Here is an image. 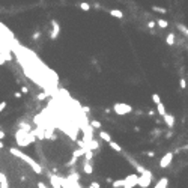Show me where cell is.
<instances>
[{
	"mask_svg": "<svg viewBox=\"0 0 188 188\" xmlns=\"http://www.w3.org/2000/svg\"><path fill=\"white\" fill-rule=\"evenodd\" d=\"M9 151H11V154H12L14 157H17V158L23 160L24 163H27L36 175H41V173H42V167H41V166H39V164H38V163H36L32 157H29L27 154H24L23 151H20V149H17V148H11Z\"/></svg>",
	"mask_w": 188,
	"mask_h": 188,
	"instance_id": "1",
	"label": "cell"
},
{
	"mask_svg": "<svg viewBox=\"0 0 188 188\" xmlns=\"http://www.w3.org/2000/svg\"><path fill=\"white\" fill-rule=\"evenodd\" d=\"M15 140H17V143H18L20 146H29L30 143L35 142V137H33L32 134L20 130V131H17V134H15Z\"/></svg>",
	"mask_w": 188,
	"mask_h": 188,
	"instance_id": "2",
	"label": "cell"
},
{
	"mask_svg": "<svg viewBox=\"0 0 188 188\" xmlns=\"http://www.w3.org/2000/svg\"><path fill=\"white\" fill-rule=\"evenodd\" d=\"M113 110H115L116 115L125 116V115H130V113L133 112V107L128 106V104H125V103H116V104L113 106Z\"/></svg>",
	"mask_w": 188,
	"mask_h": 188,
	"instance_id": "3",
	"label": "cell"
},
{
	"mask_svg": "<svg viewBox=\"0 0 188 188\" xmlns=\"http://www.w3.org/2000/svg\"><path fill=\"white\" fill-rule=\"evenodd\" d=\"M151 182H152V172L146 170L143 175L139 176V182H137V185L142 187V188H148V187L151 185Z\"/></svg>",
	"mask_w": 188,
	"mask_h": 188,
	"instance_id": "4",
	"label": "cell"
},
{
	"mask_svg": "<svg viewBox=\"0 0 188 188\" xmlns=\"http://www.w3.org/2000/svg\"><path fill=\"white\" fill-rule=\"evenodd\" d=\"M139 182V175L137 173H131L124 179V188H134Z\"/></svg>",
	"mask_w": 188,
	"mask_h": 188,
	"instance_id": "5",
	"label": "cell"
},
{
	"mask_svg": "<svg viewBox=\"0 0 188 188\" xmlns=\"http://www.w3.org/2000/svg\"><path fill=\"white\" fill-rule=\"evenodd\" d=\"M173 157H175L173 152H167V154H164V157L160 160V167H161V169H167V167L172 164Z\"/></svg>",
	"mask_w": 188,
	"mask_h": 188,
	"instance_id": "6",
	"label": "cell"
},
{
	"mask_svg": "<svg viewBox=\"0 0 188 188\" xmlns=\"http://www.w3.org/2000/svg\"><path fill=\"white\" fill-rule=\"evenodd\" d=\"M51 24H53V32H51V39H56L57 38V35L60 33V26H59V23L56 21V20H51Z\"/></svg>",
	"mask_w": 188,
	"mask_h": 188,
	"instance_id": "7",
	"label": "cell"
},
{
	"mask_svg": "<svg viewBox=\"0 0 188 188\" xmlns=\"http://www.w3.org/2000/svg\"><path fill=\"white\" fill-rule=\"evenodd\" d=\"M163 119H164V122H166V125H167L169 128H173V127H175V116H173V115H169V113H167Z\"/></svg>",
	"mask_w": 188,
	"mask_h": 188,
	"instance_id": "8",
	"label": "cell"
},
{
	"mask_svg": "<svg viewBox=\"0 0 188 188\" xmlns=\"http://www.w3.org/2000/svg\"><path fill=\"white\" fill-rule=\"evenodd\" d=\"M167 187H169V179L164 176V178H161V179L155 184V187H154V188H167Z\"/></svg>",
	"mask_w": 188,
	"mask_h": 188,
	"instance_id": "9",
	"label": "cell"
},
{
	"mask_svg": "<svg viewBox=\"0 0 188 188\" xmlns=\"http://www.w3.org/2000/svg\"><path fill=\"white\" fill-rule=\"evenodd\" d=\"M83 172H84L86 175H92V173H93V167H92L90 161H84V163H83Z\"/></svg>",
	"mask_w": 188,
	"mask_h": 188,
	"instance_id": "10",
	"label": "cell"
},
{
	"mask_svg": "<svg viewBox=\"0 0 188 188\" xmlns=\"http://www.w3.org/2000/svg\"><path fill=\"white\" fill-rule=\"evenodd\" d=\"M50 179H51L53 188H62V179H59V178H57V176H54V175H51V176H50Z\"/></svg>",
	"mask_w": 188,
	"mask_h": 188,
	"instance_id": "11",
	"label": "cell"
},
{
	"mask_svg": "<svg viewBox=\"0 0 188 188\" xmlns=\"http://www.w3.org/2000/svg\"><path fill=\"white\" fill-rule=\"evenodd\" d=\"M157 112H158V115H160L161 118H164V116L167 115V112H166V107H164V104H163V103L157 106Z\"/></svg>",
	"mask_w": 188,
	"mask_h": 188,
	"instance_id": "12",
	"label": "cell"
},
{
	"mask_svg": "<svg viewBox=\"0 0 188 188\" xmlns=\"http://www.w3.org/2000/svg\"><path fill=\"white\" fill-rule=\"evenodd\" d=\"M84 152H86V149L78 148V149H75V151L72 152V158H74V160H77V158H80L81 155H84Z\"/></svg>",
	"mask_w": 188,
	"mask_h": 188,
	"instance_id": "13",
	"label": "cell"
},
{
	"mask_svg": "<svg viewBox=\"0 0 188 188\" xmlns=\"http://www.w3.org/2000/svg\"><path fill=\"white\" fill-rule=\"evenodd\" d=\"M166 42H167V45H175V42H176V39H175V33H169L167 35V38H166Z\"/></svg>",
	"mask_w": 188,
	"mask_h": 188,
	"instance_id": "14",
	"label": "cell"
},
{
	"mask_svg": "<svg viewBox=\"0 0 188 188\" xmlns=\"http://www.w3.org/2000/svg\"><path fill=\"white\" fill-rule=\"evenodd\" d=\"M100 137H101L104 142H107V143H110V142H112L110 134H109V133H106V131H100Z\"/></svg>",
	"mask_w": 188,
	"mask_h": 188,
	"instance_id": "15",
	"label": "cell"
},
{
	"mask_svg": "<svg viewBox=\"0 0 188 188\" xmlns=\"http://www.w3.org/2000/svg\"><path fill=\"white\" fill-rule=\"evenodd\" d=\"M0 185H2V188H8V179L2 172H0Z\"/></svg>",
	"mask_w": 188,
	"mask_h": 188,
	"instance_id": "16",
	"label": "cell"
},
{
	"mask_svg": "<svg viewBox=\"0 0 188 188\" xmlns=\"http://www.w3.org/2000/svg\"><path fill=\"white\" fill-rule=\"evenodd\" d=\"M110 15H113V17H116V18H124V12L119 11V9H112V11H110Z\"/></svg>",
	"mask_w": 188,
	"mask_h": 188,
	"instance_id": "17",
	"label": "cell"
},
{
	"mask_svg": "<svg viewBox=\"0 0 188 188\" xmlns=\"http://www.w3.org/2000/svg\"><path fill=\"white\" fill-rule=\"evenodd\" d=\"M109 145H110V148H112V149H113L115 152H122V148H121V146H119V145H118L116 142H113V140H112V142H110Z\"/></svg>",
	"mask_w": 188,
	"mask_h": 188,
	"instance_id": "18",
	"label": "cell"
},
{
	"mask_svg": "<svg viewBox=\"0 0 188 188\" xmlns=\"http://www.w3.org/2000/svg\"><path fill=\"white\" fill-rule=\"evenodd\" d=\"M157 23H158V26H160L161 29H166V27H169V23H167L166 20H163V18H158V20H157Z\"/></svg>",
	"mask_w": 188,
	"mask_h": 188,
	"instance_id": "19",
	"label": "cell"
},
{
	"mask_svg": "<svg viewBox=\"0 0 188 188\" xmlns=\"http://www.w3.org/2000/svg\"><path fill=\"white\" fill-rule=\"evenodd\" d=\"M152 101L155 103V106H158V104H161V97L158 93H152Z\"/></svg>",
	"mask_w": 188,
	"mask_h": 188,
	"instance_id": "20",
	"label": "cell"
},
{
	"mask_svg": "<svg viewBox=\"0 0 188 188\" xmlns=\"http://www.w3.org/2000/svg\"><path fill=\"white\" fill-rule=\"evenodd\" d=\"M124 188V179H118V181H115L113 182V188Z\"/></svg>",
	"mask_w": 188,
	"mask_h": 188,
	"instance_id": "21",
	"label": "cell"
},
{
	"mask_svg": "<svg viewBox=\"0 0 188 188\" xmlns=\"http://www.w3.org/2000/svg\"><path fill=\"white\" fill-rule=\"evenodd\" d=\"M178 29H179L185 36H188V27H187V26H184V24H178Z\"/></svg>",
	"mask_w": 188,
	"mask_h": 188,
	"instance_id": "22",
	"label": "cell"
},
{
	"mask_svg": "<svg viewBox=\"0 0 188 188\" xmlns=\"http://www.w3.org/2000/svg\"><path fill=\"white\" fill-rule=\"evenodd\" d=\"M84 157H86V161H90V160H92V157H93V152L86 149V152H84Z\"/></svg>",
	"mask_w": 188,
	"mask_h": 188,
	"instance_id": "23",
	"label": "cell"
},
{
	"mask_svg": "<svg viewBox=\"0 0 188 188\" xmlns=\"http://www.w3.org/2000/svg\"><path fill=\"white\" fill-rule=\"evenodd\" d=\"M90 127H92V128H101V122H100V121H92V122H90Z\"/></svg>",
	"mask_w": 188,
	"mask_h": 188,
	"instance_id": "24",
	"label": "cell"
},
{
	"mask_svg": "<svg viewBox=\"0 0 188 188\" xmlns=\"http://www.w3.org/2000/svg\"><path fill=\"white\" fill-rule=\"evenodd\" d=\"M152 9H154L155 12H160V14H166V12H167V9H164V8H158V6H152Z\"/></svg>",
	"mask_w": 188,
	"mask_h": 188,
	"instance_id": "25",
	"label": "cell"
},
{
	"mask_svg": "<svg viewBox=\"0 0 188 188\" xmlns=\"http://www.w3.org/2000/svg\"><path fill=\"white\" fill-rule=\"evenodd\" d=\"M179 86H181L182 90L187 89V81H185V78H179Z\"/></svg>",
	"mask_w": 188,
	"mask_h": 188,
	"instance_id": "26",
	"label": "cell"
},
{
	"mask_svg": "<svg viewBox=\"0 0 188 188\" xmlns=\"http://www.w3.org/2000/svg\"><path fill=\"white\" fill-rule=\"evenodd\" d=\"M80 8H81L83 11H89V9H90V5H89V3H81Z\"/></svg>",
	"mask_w": 188,
	"mask_h": 188,
	"instance_id": "27",
	"label": "cell"
},
{
	"mask_svg": "<svg viewBox=\"0 0 188 188\" xmlns=\"http://www.w3.org/2000/svg\"><path fill=\"white\" fill-rule=\"evenodd\" d=\"M89 188H100V184H98V182H92Z\"/></svg>",
	"mask_w": 188,
	"mask_h": 188,
	"instance_id": "28",
	"label": "cell"
},
{
	"mask_svg": "<svg viewBox=\"0 0 188 188\" xmlns=\"http://www.w3.org/2000/svg\"><path fill=\"white\" fill-rule=\"evenodd\" d=\"M5 107H6V103H5V101H3V103H0V113L5 110Z\"/></svg>",
	"mask_w": 188,
	"mask_h": 188,
	"instance_id": "29",
	"label": "cell"
},
{
	"mask_svg": "<svg viewBox=\"0 0 188 188\" xmlns=\"http://www.w3.org/2000/svg\"><path fill=\"white\" fill-rule=\"evenodd\" d=\"M2 139H5V131L0 130V142H2Z\"/></svg>",
	"mask_w": 188,
	"mask_h": 188,
	"instance_id": "30",
	"label": "cell"
},
{
	"mask_svg": "<svg viewBox=\"0 0 188 188\" xmlns=\"http://www.w3.org/2000/svg\"><path fill=\"white\" fill-rule=\"evenodd\" d=\"M21 92H23V93H27L29 89H27V87H21Z\"/></svg>",
	"mask_w": 188,
	"mask_h": 188,
	"instance_id": "31",
	"label": "cell"
},
{
	"mask_svg": "<svg viewBox=\"0 0 188 188\" xmlns=\"http://www.w3.org/2000/svg\"><path fill=\"white\" fill-rule=\"evenodd\" d=\"M38 187H39V188H47V187H45L42 182H38Z\"/></svg>",
	"mask_w": 188,
	"mask_h": 188,
	"instance_id": "32",
	"label": "cell"
},
{
	"mask_svg": "<svg viewBox=\"0 0 188 188\" xmlns=\"http://www.w3.org/2000/svg\"><path fill=\"white\" fill-rule=\"evenodd\" d=\"M148 26H149V27H154V26H155V23H154V21H149V23H148Z\"/></svg>",
	"mask_w": 188,
	"mask_h": 188,
	"instance_id": "33",
	"label": "cell"
},
{
	"mask_svg": "<svg viewBox=\"0 0 188 188\" xmlns=\"http://www.w3.org/2000/svg\"><path fill=\"white\" fill-rule=\"evenodd\" d=\"M3 63H5V59H3L2 56H0V65H3Z\"/></svg>",
	"mask_w": 188,
	"mask_h": 188,
	"instance_id": "34",
	"label": "cell"
},
{
	"mask_svg": "<svg viewBox=\"0 0 188 188\" xmlns=\"http://www.w3.org/2000/svg\"><path fill=\"white\" fill-rule=\"evenodd\" d=\"M2 148H3V143H2V142H0V149H2Z\"/></svg>",
	"mask_w": 188,
	"mask_h": 188,
	"instance_id": "35",
	"label": "cell"
}]
</instances>
